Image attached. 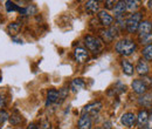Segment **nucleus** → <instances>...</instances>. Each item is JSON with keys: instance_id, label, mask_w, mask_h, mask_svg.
Segmentation results:
<instances>
[{"instance_id": "obj_1", "label": "nucleus", "mask_w": 152, "mask_h": 129, "mask_svg": "<svg viewBox=\"0 0 152 129\" xmlns=\"http://www.w3.org/2000/svg\"><path fill=\"white\" fill-rule=\"evenodd\" d=\"M136 48H137V45L131 39H122L115 46L116 52L124 56L131 55L133 52L136 51Z\"/></svg>"}, {"instance_id": "obj_2", "label": "nucleus", "mask_w": 152, "mask_h": 129, "mask_svg": "<svg viewBox=\"0 0 152 129\" xmlns=\"http://www.w3.org/2000/svg\"><path fill=\"white\" fill-rule=\"evenodd\" d=\"M140 22H142V14L138 12L132 13L125 20V28L129 33H134L136 31H138Z\"/></svg>"}, {"instance_id": "obj_3", "label": "nucleus", "mask_w": 152, "mask_h": 129, "mask_svg": "<svg viewBox=\"0 0 152 129\" xmlns=\"http://www.w3.org/2000/svg\"><path fill=\"white\" fill-rule=\"evenodd\" d=\"M84 45H86V47H87L89 51H91V52H94V53H97V52L101 49V47H102V43H101L99 39L93 37V35H87V37H84Z\"/></svg>"}, {"instance_id": "obj_4", "label": "nucleus", "mask_w": 152, "mask_h": 129, "mask_svg": "<svg viewBox=\"0 0 152 129\" xmlns=\"http://www.w3.org/2000/svg\"><path fill=\"white\" fill-rule=\"evenodd\" d=\"M136 122H137V116L133 113H130V111L123 114L122 117H121V123L124 125L128 128H132L136 125Z\"/></svg>"}, {"instance_id": "obj_5", "label": "nucleus", "mask_w": 152, "mask_h": 129, "mask_svg": "<svg viewBox=\"0 0 152 129\" xmlns=\"http://www.w3.org/2000/svg\"><path fill=\"white\" fill-rule=\"evenodd\" d=\"M102 109V103L99 101L97 102H91L89 105H87L83 109H82V115H95L98 111Z\"/></svg>"}, {"instance_id": "obj_6", "label": "nucleus", "mask_w": 152, "mask_h": 129, "mask_svg": "<svg viewBox=\"0 0 152 129\" xmlns=\"http://www.w3.org/2000/svg\"><path fill=\"white\" fill-rule=\"evenodd\" d=\"M152 33V24L150 21H142L138 27V35L139 38H143L145 35H149Z\"/></svg>"}, {"instance_id": "obj_7", "label": "nucleus", "mask_w": 152, "mask_h": 129, "mask_svg": "<svg viewBox=\"0 0 152 129\" xmlns=\"http://www.w3.org/2000/svg\"><path fill=\"white\" fill-rule=\"evenodd\" d=\"M74 56H75L76 61L80 62V63H84L89 59V54H88L87 49H84L82 47H77L75 51H74Z\"/></svg>"}, {"instance_id": "obj_8", "label": "nucleus", "mask_w": 152, "mask_h": 129, "mask_svg": "<svg viewBox=\"0 0 152 129\" xmlns=\"http://www.w3.org/2000/svg\"><path fill=\"white\" fill-rule=\"evenodd\" d=\"M117 28L116 27H109L105 31H101V35L105 42H111L115 38L117 37Z\"/></svg>"}, {"instance_id": "obj_9", "label": "nucleus", "mask_w": 152, "mask_h": 129, "mask_svg": "<svg viewBox=\"0 0 152 129\" xmlns=\"http://www.w3.org/2000/svg\"><path fill=\"white\" fill-rule=\"evenodd\" d=\"M131 87H132L133 92L136 93V94H138V95H143V94H145L146 89H148L146 85H145V83H144V82H143L140 79L133 80Z\"/></svg>"}, {"instance_id": "obj_10", "label": "nucleus", "mask_w": 152, "mask_h": 129, "mask_svg": "<svg viewBox=\"0 0 152 129\" xmlns=\"http://www.w3.org/2000/svg\"><path fill=\"white\" fill-rule=\"evenodd\" d=\"M77 127H78V129H91V127H93V120H91L90 115H82L78 119Z\"/></svg>"}, {"instance_id": "obj_11", "label": "nucleus", "mask_w": 152, "mask_h": 129, "mask_svg": "<svg viewBox=\"0 0 152 129\" xmlns=\"http://www.w3.org/2000/svg\"><path fill=\"white\" fill-rule=\"evenodd\" d=\"M98 19H99L101 24L105 27H111V25L114 22V18L110 14H108L105 11H99L98 12Z\"/></svg>"}, {"instance_id": "obj_12", "label": "nucleus", "mask_w": 152, "mask_h": 129, "mask_svg": "<svg viewBox=\"0 0 152 129\" xmlns=\"http://www.w3.org/2000/svg\"><path fill=\"white\" fill-rule=\"evenodd\" d=\"M125 11H126V4H125V1H118V2H116V5H115L114 7L115 18L116 19L123 18Z\"/></svg>"}, {"instance_id": "obj_13", "label": "nucleus", "mask_w": 152, "mask_h": 129, "mask_svg": "<svg viewBox=\"0 0 152 129\" xmlns=\"http://www.w3.org/2000/svg\"><path fill=\"white\" fill-rule=\"evenodd\" d=\"M149 114L146 111H140L137 115V126L139 128H144L149 122Z\"/></svg>"}, {"instance_id": "obj_14", "label": "nucleus", "mask_w": 152, "mask_h": 129, "mask_svg": "<svg viewBox=\"0 0 152 129\" xmlns=\"http://www.w3.org/2000/svg\"><path fill=\"white\" fill-rule=\"evenodd\" d=\"M138 103L145 108L152 107V94L148 93V94H143L142 96H139L138 99Z\"/></svg>"}, {"instance_id": "obj_15", "label": "nucleus", "mask_w": 152, "mask_h": 129, "mask_svg": "<svg viewBox=\"0 0 152 129\" xmlns=\"http://www.w3.org/2000/svg\"><path fill=\"white\" fill-rule=\"evenodd\" d=\"M136 71H137V73L139 74V75H143V76L148 75V73H149V66H148L146 61L143 60V59H140L138 61V63H137Z\"/></svg>"}, {"instance_id": "obj_16", "label": "nucleus", "mask_w": 152, "mask_h": 129, "mask_svg": "<svg viewBox=\"0 0 152 129\" xmlns=\"http://www.w3.org/2000/svg\"><path fill=\"white\" fill-rule=\"evenodd\" d=\"M58 99V92L56 89H49L47 93V101H46V106H50L53 103H55Z\"/></svg>"}, {"instance_id": "obj_17", "label": "nucleus", "mask_w": 152, "mask_h": 129, "mask_svg": "<svg viewBox=\"0 0 152 129\" xmlns=\"http://www.w3.org/2000/svg\"><path fill=\"white\" fill-rule=\"evenodd\" d=\"M86 10H87L89 13H91V14L98 13V12H99V5H98L97 1H93V0L87 1V2H86Z\"/></svg>"}, {"instance_id": "obj_18", "label": "nucleus", "mask_w": 152, "mask_h": 129, "mask_svg": "<svg viewBox=\"0 0 152 129\" xmlns=\"http://www.w3.org/2000/svg\"><path fill=\"white\" fill-rule=\"evenodd\" d=\"M84 87V81L82 79H74L70 83V88L73 92H80Z\"/></svg>"}, {"instance_id": "obj_19", "label": "nucleus", "mask_w": 152, "mask_h": 129, "mask_svg": "<svg viewBox=\"0 0 152 129\" xmlns=\"http://www.w3.org/2000/svg\"><path fill=\"white\" fill-rule=\"evenodd\" d=\"M122 69H123V72L124 74H126V75H132L133 72H134V68H133L132 63L131 62H129L128 60H123L122 61Z\"/></svg>"}, {"instance_id": "obj_20", "label": "nucleus", "mask_w": 152, "mask_h": 129, "mask_svg": "<svg viewBox=\"0 0 152 129\" xmlns=\"http://www.w3.org/2000/svg\"><path fill=\"white\" fill-rule=\"evenodd\" d=\"M5 7H6V11L7 12H22V7H19L15 2H13V1H6V5H5Z\"/></svg>"}, {"instance_id": "obj_21", "label": "nucleus", "mask_w": 152, "mask_h": 129, "mask_svg": "<svg viewBox=\"0 0 152 129\" xmlns=\"http://www.w3.org/2000/svg\"><path fill=\"white\" fill-rule=\"evenodd\" d=\"M8 120H10V123H11V125L18 126L19 123L22 122V116L20 115L18 111H14V113H12V115H10Z\"/></svg>"}, {"instance_id": "obj_22", "label": "nucleus", "mask_w": 152, "mask_h": 129, "mask_svg": "<svg viewBox=\"0 0 152 129\" xmlns=\"http://www.w3.org/2000/svg\"><path fill=\"white\" fill-rule=\"evenodd\" d=\"M22 15H35L38 13V7L35 5H29L22 10Z\"/></svg>"}, {"instance_id": "obj_23", "label": "nucleus", "mask_w": 152, "mask_h": 129, "mask_svg": "<svg viewBox=\"0 0 152 129\" xmlns=\"http://www.w3.org/2000/svg\"><path fill=\"white\" fill-rule=\"evenodd\" d=\"M20 27H21V25H20L19 22H12V24L8 26V32H10V34H12V35L18 34L20 31Z\"/></svg>"}, {"instance_id": "obj_24", "label": "nucleus", "mask_w": 152, "mask_h": 129, "mask_svg": "<svg viewBox=\"0 0 152 129\" xmlns=\"http://www.w3.org/2000/svg\"><path fill=\"white\" fill-rule=\"evenodd\" d=\"M143 56L146 59V60H152V43L151 45H148L143 48Z\"/></svg>"}, {"instance_id": "obj_25", "label": "nucleus", "mask_w": 152, "mask_h": 129, "mask_svg": "<svg viewBox=\"0 0 152 129\" xmlns=\"http://www.w3.org/2000/svg\"><path fill=\"white\" fill-rule=\"evenodd\" d=\"M125 4H126V10H129V11H136L139 7V5H138L139 2L136 0H128V1H125Z\"/></svg>"}, {"instance_id": "obj_26", "label": "nucleus", "mask_w": 152, "mask_h": 129, "mask_svg": "<svg viewBox=\"0 0 152 129\" xmlns=\"http://www.w3.org/2000/svg\"><path fill=\"white\" fill-rule=\"evenodd\" d=\"M125 85H123L122 82H116V85H115V93L116 94H121V93H123V92H125Z\"/></svg>"}, {"instance_id": "obj_27", "label": "nucleus", "mask_w": 152, "mask_h": 129, "mask_svg": "<svg viewBox=\"0 0 152 129\" xmlns=\"http://www.w3.org/2000/svg\"><path fill=\"white\" fill-rule=\"evenodd\" d=\"M139 41H140V43L142 45H151L152 42V33L151 34H149V35H145V37L143 38H139Z\"/></svg>"}, {"instance_id": "obj_28", "label": "nucleus", "mask_w": 152, "mask_h": 129, "mask_svg": "<svg viewBox=\"0 0 152 129\" xmlns=\"http://www.w3.org/2000/svg\"><path fill=\"white\" fill-rule=\"evenodd\" d=\"M68 88H66V87H63V88H61L60 91H58V97L61 99V101H63L66 97H67V95H68Z\"/></svg>"}, {"instance_id": "obj_29", "label": "nucleus", "mask_w": 152, "mask_h": 129, "mask_svg": "<svg viewBox=\"0 0 152 129\" xmlns=\"http://www.w3.org/2000/svg\"><path fill=\"white\" fill-rule=\"evenodd\" d=\"M8 117H10V116H8V114H7L6 111H0V126H1V125H4V123L8 120Z\"/></svg>"}, {"instance_id": "obj_30", "label": "nucleus", "mask_w": 152, "mask_h": 129, "mask_svg": "<svg viewBox=\"0 0 152 129\" xmlns=\"http://www.w3.org/2000/svg\"><path fill=\"white\" fill-rule=\"evenodd\" d=\"M40 129H52L50 128V123H49V121H47V120H42L41 126H40Z\"/></svg>"}, {"instance_id": "obj_31", "label": "nucleus", "mask_w": 152, "mask_h": 129, "mask_svg": "<svg viewBox=\"0 0 152 129\" xmlns=\"http://www.w3.org/2000/svg\"><path fill=\"white\" fill-rule=\"evenodd\" d=\"M140 80L146 85V87H150V86L152 85V79L151 77H148L146 75H145V76H143V79H140Z\"/></svg>"}, {"instance_id": "obj_32", "label": "nucleus", "mask_w": 152, "mask_h": 129, "mask_svg": "<svg viewBox=\"0 0 152 129\" xmlns=\"http://www.w3.org/2000/svg\"><path fill=\"white\" fill-rule=\"evenodd\" d=\"M5 106H6V99H5V96L0 95V111H1Z\"/></svg>"}, {"instance_id": "obj_33", "label": "nucleus", "mask_w": 152, "mask_h": 129, "mask_svg": "<svg viewBox=\"0 0 152 129\" xmlns=\"http://www.w3.org/2000/svg\"><path fill=\"white\" fill-rule=\"evenodd\" d=\"M115 4H116L115 1H105V7L107 8H114L113 5H115Z\"/></svg>"}, {"instance_id": "obj_34", "label": "nucleus", "mask_w": 152, "mask_h": 129, "mask_svg": "<svg viewBox=\"0 0 152 129\" xmlns=\"http://www.w3.org/2000/svg\"><path fill=\"white\" fill-rule=\"evenodd\" d=\"M27 129H40V128H39V126L37 125V123H31Z\"/></svg>"}, {"instance_id": "obj_35", "label": "nucleus", "mask_w": 152, "mask_h": 129, "mask_svg": "<svg viewBox=\"0 0 152 129\" xmlns=\"http://www.w3.org/2000/svg\"><path fill=\"white\" fill-rule=\"evenodd\" d=\"M104 129H111V123L109 121L104 122Z\"/></svg>"}, {"instance_id": "obj_36", "label": "nucleus", "mask_w": 152, "mask_h": 129, "mask_svg": "<svg viewBox=\"0 0 152 129\" xmlns=\"http://www.w3.org/2000/svg\"><path fill=\"white\" fill-rule=\"evenodd\" d=\"M149 120L152 121V111H151V113H150V115H149Z\"/></svg>"}, {"instance_id": "obj_37", "label": "nucleus", "mask_w": 152, "mask_h": 129, "mask_svg": "<svg viewBox=\"0 0 152 129\" xmlns=\"http://www.w3.org/2000/svg\"><path fill=\"white\" fill-rule=\"evenodd\" d=\"M143 129H152V127H150V126H145Z\"/></svg>"}, {"instance_id": "obj_38", "label": "nucleus", "mask_w": 152, "mask_h": 129, "mask_svg": "<svg viewBox=\"0 0 152 129\" xmlns=\"http://www.w3.org/2000/svg\"><path fill=\"white\" fill-rule=\"evenodd\" d=\"M149 7L152 10V1H149Z\"/></svg>"}, {"instance_id": "obj_39", "label": "nucleus", "mask_w": 152, "mask_h": 129, "mask_svg": "<svg viewBox=\"0 0 152 129\" xmlns=\"http://www.w3.org/2000/svg\"><path fill=\"white\" fill-rule=\"evenodd\" d=\"M1 80H2V79H1V75H0V82H1Z\"/></svg>"}, {"instance_id": "obj_40", "label": "nucleus", "mask_w": 152, "mask_h": 129, "mask_svg": "<svg viewBox=\"0 0 152 129\" xmlns=\"http://www.w3.org/2000/svg\"><path fill=\"white\" fill-rule=\"evenodd\" d=\"M95 129H102V128H95Z\"/></svg>"}, {"instance_id": "obj_41", "label": "nucleus", "mask_w": 152, "mask_h": 129, "mask_svg": "<svg viewBox=\"0 0 152 129\" xmlns=\"http://www.w3.org/2000/svg\"><path fill=\"white\" fill-rule=\"evenodd\" d=\"M0 129H1V127H0Z\"/></svg>"}]
</instances>
